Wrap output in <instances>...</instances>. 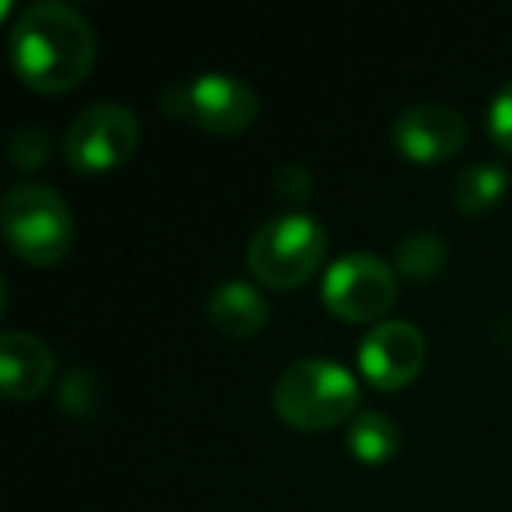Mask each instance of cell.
<instances>
[{
	"label": "cell",
	"mask_w": 512,
	"mask_h": 512,
	"mask_svg": "<svg viewBox=\"0 0 512 512\" xmlns=\"http://www.w3.org/2000/svg\"><path fill=\"white\" fill-rule=\"evenodd\" d=\"M323 306L348 323L383 320L397 302V274L376 253H348L323 274Z\"/></svg>",
	"instance_id": "obj_6"
},
{
	"label": "cell",
	"mask_w": 512,
	"mask_h": 512,
	"mask_svg": "<svg viewBox=\"0 0 512 512\" xmlns=\"http://www.w3.org/2000/svg\"><path fill=\"white\" fill-rule=\"evenodd\" d=\"M274 186H278L281 197L302 200L309 190H313V176H309L306 165H281L278 176H274Z\"/></svg>",
	"instance_id": "obj_18"
},
{
	"label": "cell",
	"mask_w": 512,
	"mask_h": 512,
	"mask_svg": "<svg viewBox=\"0 0 512 512\" xmlns=\"http://www.w3.org/2000/svg\"><path fill=\"white\" fill-rule=\"evenodd\" d=\"M11 64L32 92H71L95 67L92 25L74 4L36 0L11 25Z\"/></svg>",
	"instance_id": "obj_1"
},
{
	"label": "cell",
	"mask_w": 512,
	"mask_h": 512,
	"mask_svg": "<svg viewBox=\"0 0 512 512\" xmlns=\"http://www.w3.org/2000/svg\"><path fill=\"white\" fill-rule=\"evenodd\" d=\"M348 449L362 463H383L397 456L400 428L383 411H358L348 425Z\"/></svg>",
	"instance_id": "obj_13"
},
{
	"label": "cell",
	"mask_w": 512,
	"mask_h": 512,
	"mask_svg": "<svg viewBox=\"0 0 512 512\" xmlns=\"http://www.w3.org/2000/svg\"><path fill=\"white\" fill-rule=\"evenodd\" d=\"M488 134H491V141H495L498 148L512 155V81L498 88V95L491 99V106H488Z\"/></svg>",
	"instance_id": "obj_17"
},
{
	"label": "cell",
	"mask_w": 512,
	"mask_h": 512,
	"mask_svg": "<svg viewBox=\"0 0 512 512\" xmlns=\"http://www.w3.org/2000/svg\"><path fill=\"white\" fill-rule=\"evenodd\" d=\"M358 379L334 358H299L274 383V411L302 432H327L358 411Z\"/></svg>",
	"instance_id": "obj_2"
},
{
	"label": "cell",
	"mask_w": 512,
	"mask_h": 512,
	"mask_svg": "<svg viewBox=\"0 0 512 512\" xmlns=\"http://www.w3.org/2000/svg\"><path fill=\"white\" fill-rule=\"evenodd\" d=\"M141 144V123L123 102H92L64 134V158L78 172L120 169Z\"/></svg>",
	"instance_id": "obj_5"
},
{
	"label": "cell",
	"mask_w": 512,
	"mask_h": 512,
	"mask_svg": "<svg viewBox=\"0 0 512 512\" xmlns=\"http://www.w3.org/2000/svg\"><path fill=\"white\" fill-rule=\"evenodd\" d=\"M267 299L249 281H221L207 299V320L225 337H253L267 323Z\"/></svg>",
	"instance_id": "obj_11"
},
{
	"label": "cell",
	"mask_w": 512,
	"mask_h": 512,
	"mask_svg": "<svg viewBox=\"0 0 512 512\" xmlns=\"http://www.w3.org/2000/svg\"><path fill=\"white\" fill-rule=\"evenodd\" d=\"M53 144H50V134L39 127H18L15 134L8 137V155L15 162V169L22 172H32L50 158Z\"/></svg>",
	"instance_id": "obj_16"
},
{
	"label": "cell",
	"mask_w": 512,
	"mask_h": 512,
	"mask_svg": "<svg viewBox=\"0 0 512 512\" xmlns=\"http://www.w3.org/2000/svg\"><path fill=\"white\" fill-rule=\"evenodd\" d=\"M358 365L376 390H400L425 365V334L407 320H383L358 344Z\"/></svg>",
	"instance_id": "obj_8"
},
{
	"label": "cell",
	"mask_w": 512,
	"mask_h": 512,
	"mask_svg": "<svg viewBox=\"0 0 512 512\" xmlns=\"http://www.w3.org/2000/svg\"><path fill=\"white\" fill-rule=\"evenodd\" d=\"M260 113V99L242 78L225 71H207L186 81V120L207 134H242Z\"/></svg>",
	"instance_id": "obj_7"
},
{
	"label": "cell",
	"mask_w": 512,
	"mask_h": 512,
	"mask_svg": "<svg viewBox=\"0 0 512 512\" xmlns=\"http://www.w3.org/2000/svg\"><path fill=\"white\" fill-rule=\"evenodd\" d=\"M509 190V172L498 162H474L460 169L449 183V204L460 214H481L495 207Z\"/></svg>",
	"instance_id": "obj_12"
},
{
	"label": "cell",
	"mask_w": 512,
	"mask_h": 512,
	"mask_svg": "<svg viewBox=\"0 0 512 512\" xmlns=\"http://www.w3.org/2000/svg\"><path fill=\"white\" fill-rule=\"evenodd\" d=\"M449 246L442 235L428 232V228H418V232L404 235L397 242V253H393V264H397V274L411 281H428L446 267Z\"/></svg>",
	"instance_id": "obj_14"
},
{
	"label": "cell",
	"mask_w": 512,
	"mask_h": 512,
	"mask_svg": "<svg viewBox=\"0 0 512 512\" xmlns=\"http://www.w3.org/2000/svg\"><path fill=\"white\" fill-rule=\"evenodd\" d=\"M327 253V232L313 214H278L256 228L246 264L267 288H299L316 274Z\"/></svg>",
	"instance_id": "obj_3"
},
{
	"label": "cell",
	"mask_w": 512,
	"mask_h": 512,
	"mask_svg": "<svg viewBox=\"0 0 512 512\" xmlns=\"http://www.w3.org/2000/svg\"><path fill=\"white\" fill-rule=\"evenodd\" d=\"M57 376V358L50 344L25 330L0 334V379L11 400H36Z\"/></svg>",
	"instance_id": "obj_10"
},
{
	"label": "cell",
	"mask_w": 512,
	"mask_h": 512,
	"mask_svg": "<svg viewBox=\"0 0 512 512\" xmlns=\"http://www.w3.org/2000/svg\"><path fill=\"white\" fill-rule=\"evenodd\" d=\"M390 137L411 162H442V158L456 155L463 148L467 120L453 106L421 102V106H407L393 120Z\"/></svg>",
	"instance_id": "obj_9"
},
{
	"label": "cell",
	"mask_w": 512,
	"mask_h": 512,
	"mask_svg": "<svg viewBox=\"0 0 512 512\" xmlns=\"http://www.w3.org/2000/svg\"><path fill=\"white\" fill-rule=\"evenodd\" d=\"M99 400H102V390H99V379L92 376L88 369H71L60 383V407L74 418H92L99 411Z\"/></svg>",
	"instance_id": "obj_15"
},
{
	"label": "cell",
	"mask_w": 512,
	"mask_h": 512,
	"mask_svg": "<svg viewBox=\"0 0 512 512\" xmlns=\"http://www.w3.org/2000/svg\"><path fill=\"white\" fill-rule=\"evenodd\" d=\"M4 235L25 264L53 267L74 246L71 207L53 186L22 183L4 197Z\"/></svg>",
	"instance_id": "obj_4"
}]
</instances>
